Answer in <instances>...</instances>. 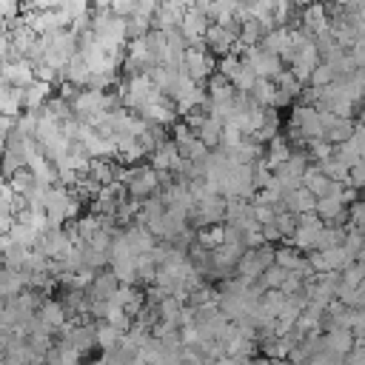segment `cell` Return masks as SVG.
Segmentation results:
<instances>
[{
	"label": "cell",
	"mask_w": 365,
	"mask_h": 365,
	"mask_svg": "<svg viewBox=\"0 0 365 365\" xmlns=\"http://www.w3.org/2000/svg\"><path fill=\"white\" fill-rule=\"evenodd\" d=\"M0 77H3V83L11 86V88H26V86L34 80L31 63H29L26 57H23V60H3V63H0Z\"/></svg>",
	"instance_id": "3957f363"
},
{
	"label": "cell",
	"mask_w": 365,
	"mask_h": 365,
	"mask_svg": "<svg viewBox=\"0 0 365 365\" xmlns=\"http://www.w3.org/2000/svg\"><path fill=\"white\" fill-rule=\"evenodd\" d=\"M128 365H145V362H143V359H140V356H134V359H131V362H128Z\"/></svg>",
	"instance_id": "ab89813d"
},
{
	"label": "cell",
	"mask_w": 365,
	"mask_h": 365,
	"mask_svg": "<svg viewBox=\"0 0 365 365\" xmlns=\"http://www.w3.org/2000/svg\"><path fill=\"white\" fill-rule=\"evenodd\" d=\"M254 80H257V77L251 74V68L240 63V71L231 77V88H234V94H248L251 86H254Z\"/></svg>",
	"instance_id": "4316f807"
},
{
	"label": "cell",
	"mask_w": 365,
	"mask_h": 365,
	"mask_svg": "<svg viewBox=\"0 0 365 365\" xmlns=\"http://www.w3.org/2000/svg\"><path fill=\"white\" fill-rule=\"evenodd\" d=\"M148 157H151V160H148V168H154V171H168L171 163L177 160V145L165 137L163 143H157V148H154Z\"/></svg>",
	"instance_id": "9c48e42d"
},
{
	"label": "cell",
	"mask_w": 365,
	"mask_h": 365,
	"mask_svg": "<svg viewBox=\"0 0 365 365\" xmlns=\"http://www.w3.org/2000/svg\"><path fill=\"white\" fill-rule=\"evenodd\" d=\"M220 131H222V123L214 120V117H208V120L202 123V128L197 131V140H200L208 151H214V148H220Z\"/></svg>",
	"instance_id": "9a60e30c"
},
{
	"label": "cell",
	"mask_w": 365,
	"mask_h": 365,
	"mask_svg": "<svg viewBox=\"0 0 365 365\" xmlns=\"http://www.w3.org/2000/svg\"><path fill=\"white\" fill-rule=\"evenodd\" d=\"M345 240V228H336V225H322V231L317 234V245L314 251H328V248H339Z\"/></svg>",
	"instance_id": "5bb4252c"
},
{
	"label": "cell",
	"mask_w": 365,
	"mask_h": 365,
	"mask_svg": "<svg viewBox=\"0 0 365 365\" xmlns=\"http://www.w3.org/2000/svg\"><path fill=\"white\" fill-rule=\"evenodd\" d=\"M362 279H365V262H362V259H354V262H348V265L339 271V282H342L345 288H359Z\"/></svg>",
	"instance_id": "2e32d148"
},
{
	"label": "cell",
	"mask_w": 365,
	"mask_h": 365,
	"mask_svg": "<svg viewBox=\"0 0 365 365\" xmlns=\"http://www.w3.org/2000/svg\"><path fill=\"white\" fill-rule=\"evenodd\" d=\"M351 134H354V120H336V125L325 131V143L339 145V143H345Z\"/></svg>",
	"instance_id": "d4e9b609"
},
{
	"label": "cell",
	"mask_w": 365,
	"mask_h": 365,
	"mask_svg": "<svg viewBox=\"0 0 365 365\" xmlns=\"http://www.w3.org/2000/svg\"><path fill=\"white\" fill-rule=\"evenodd\" d=\"M6 182H9V188H11V194H14V197H26V194L34 188V177L29 174V168L14 171V174H11Z\"/></svg>",
	"instance_id": "ac0fdd59"
},
{
	"label": "cell",
	"mask_w": 365,
	"mask_h": 365,
	"mask_svg": "<svg viewBox=\"0 0 365 365\" xmlns=\"http://www.w3.org/2000/svg\"><path fill=\"white\" fill-rule=\"evenodd\" d=\"M77 91H80L77 86H71L68 80H60V83H57V94H54V97H60L63 103H68V106H71V100L77 97Z\"/></svg>",
	"instance_id": "d590c367"
},
{
	"label": "cell",
	"mask_w": 365,
	"mask_h": 365,
	"mask_svg": "<svg viewBox=\"0 0 365 365\" xmlns=\"http://www.w3.org/2000/svg\"><path fill=\"white\" fill-rule=\"evenodd\" d=\"M322 348L331 351L334 356H345L351 348H354V336L348 328H331V331H322Z\"/></svg>",
	"instance_id": "8992f818"
},
{
	"label": "cell",
	"mask_w": 365,
	"mask_h": 365,
	"mask_svg": "<svg viewBox=\"0 0 365 365\" xmlns=\"http://www.w3.org/2000/svg\"><path fill=\"white\" fill-rule=\"evenodd\" d=\"M308 165H311L308 151H305V148H291V154H288L285 165H282V168H277V171H282V174H288V177L299 180V177L305 174V168H308Z\"/></svg>",
	"instance_id": "8fae6325"
},
{
	"label": "cell",
	"mask_w": 365,
	"mask_h": 365,
	"mask_svg": "<svg viewBox=\"0 0 365 365\" xmlns=\"http://www.w3.org/2000/svg\"><path fill=\"white\" fill-rule=\"evenodd\" d=\"M160 191V174L148 165H134L131 168V180L125 182V194L131 200H148Z\"/></svg>",
	"instance_id": "6da1fadb"
},
{
	"label": "cell",
	"mask_w": 365,
	"mask_h": 365,
	"mask_svg": "<svg viewBox=\"0 0 365 365\" xmlns=\"http://www.w3.org/2000/svg\"><path fill=\"white\" fill-rule=\"evenodd\" d=\"M51 91H54V86L31 80V83L23 88V111H40V108L46 106V100L51 97Z\"/></svg>",
	"instance_id": "52a82bcc"
},
{
	"label": "cell",
	"mask_w": 365,
	"mask_h": 365,
	"mask_svg": "<svg viewBox=\"0 0 365 365\" xmlns=\"http://www.w3.org/2000/svg\"><path fill=\"white\" fill-rule=\"evenodd\" d=\"M274 228L279 231L282 240H288V237L297 231V217H294L291 211H277V214H274Z\"/></svg>",
	"instance_id": "83f0119b"
},
{
	"label": "cell",
	"mask_w": 365,
	"mask_h": 365,
	"mask_svg": "<svg viewBox=\"0 0 365 365\" xmlns=\"http://www.w3.org/2000/svg\"><path fill=\"white\" fill-rule=\"evenodd\" d=\"M74 231H77L80 245H88V242L100 234V217H97V214H80V217L74 220Z\"/></svg>",
	"instance_id": "7c38bea8"
},
{
	"label": "cell",
	"mask_w": 365,
	"mask_h": 365,
	"mask_svg": "<svg viewBox=\"0 0 365 365\" xmlns=\"http://www.w3.org/2000/svg\"><path fill=\"white\" fill-rule=\"evenodd\" d=\"M299 185H302V188H305V191H308L314 200H319V197H325V194H328L331 180H328V177H325V174H322V171H319V168L311 163V165L305 168V174L299 177Z\"/></svg>",
	"instance_id": "ba28073f"
},
{
	"label": "cell",
	"mask_w": 365,
	"mask_h": 365,
	"mask_svg": "<svg viewBox=\"0 0 365 365\" xmlns=\"http://www.w3.org/2000/svg\"><path fill=\"white\" fill-rule=\"evenodd\" d=\"M120 339H123V334L117 328H111L106 322H94V345L103 348V354H111L120 345Z\"/></svg>",
	"instance_id": "30bf717a"
},
{
	"label": "cell",
	"mask_w": 365,
	"mask_h": 365,
	"mask_svg": "<svg viewBox=\"0 0 365 365\" xmlns=\"http://www.w3.org/2000/svg\"><path fill=\"white\" fill-rule=\"evenodd\" d=\"M208 17H202L200 11H194L191 9V3H188V11L182 14V20H180V34H182V40H185V46H205L202 43V37H205V29H208Z\"/></svg>",
	"instance_id": "7a4b0ae2"
},
{
	"label": "cell",
	"mask_w": 365,
	"mask_h": 365,
	"mask_svg": "<svg viewBox=\"0 0 365 365\" xmlns=\"http://www.w3.org/2000/svg\"><path fill=\"white\" fill-rule=\"evenodd\" d=\"M37 237L40 234L29 222H11V228H9V240L14 245H20V248H34L37 245Z\"/></svg>",
	"instance_id": "4fadbf2b"
},
{
	"label": "cell",
	"mask_w": 365,
	"mask_h": 365,
	"mask_svg": "<svg viewBox=\"0 0 365 365\" xmlns=\"http://www.w3.org/2000/svg\"><path fill=\"white\" fill-rule=\"evenodd\" d=\"M88 177H91L97 185H111V182H114L111 160H91V163H88Z\"/></svg>",
	"instance_id": "e0dca14e"
},
{
	"label": "cell",
	"mask_w": 365,
	"mask_h": 365,
	"mask_svg": "<svg viewBox=\"0 0 365 365\" xmlns=\"http://www.w3.org/2000/svg\"><path fill=\"white\" fill-rule=\"evenodd\" d=\"M345 185H351V188H356V191L365 185V165H362V163H356V165L348 168V180H345Z\"/></svg>",
	"instance_id": "d6a6232c"
},
{
	"label": "cell",
	"mask_w": 365,
	"mask_h": 365,
	"mask_svg": "<svg viewBox=\"0 0 365 365\" xmlns=\"http://www.w3.org/2000/svg\"><path fill=\"white\" fill-rule=\"evenodd\" d=\"M285 294L282 291H262V297H259V308L262 311H268L274 319H277V314L282 311V305H285Z\"/></svg>",
	"instance_id": "484cf974"
},
{
	"label": "cell",
	"mask_w": 365,
	"mask_h": 365,
	"mask_svg": "<svg viewBox=\"0 0 365 365\" xmlns=\"http://www.w3.org/2000/svg\"><path fill=\"white\" fill-rule=\"evenodd\" d=\"M46 40H48V51L60 54L63 60L77 57V34L71 29H57V31L46 34Z\"/></svg>",
	"instance_id": "277c9868"
},
{
	"label": "cell",
	"mask_w": 365,
	"mask_h": 365,
	"mask_svg": "<svg viewBox=\"0 0 365 365\" xmlns=\"http://www.w3.org/2000/svg\"><path fill=\"white\" fill-rule=\"evenodd\" d=\"M134 297V288H128V285H117V291L111 294V299L108 302H114L117 308H125V302Z\"/></svg>",
	"instance_id": "8d00e7d4"
},
{
	"label": "cell",
	"mask_w": 365,
	"mask_h": 365,
	"mask_svg": "<svg viewBox=\"0 0 365 365\" xmlns=\"http://www.w3.org/2000/svg\"><path fill=\"white\" fill-rule=\"evenodd\" d=\"M271 94H274V83H271V80H254V86H251V91H248L251 103H254V106H262V108H268Z\"/></svg>",
	"instance_id": "603a6c76"
},
{
	"label": "cell",
	"mask_w": 365,
	"mask_h": 365,
	"mask_svg": "<svg viewBox=\"0 0 365 365\" xmlns=\"http://www.w3.org/2000/svg\"><path fill=\"white\" fill-rule=\"evenodd\" d=\"M285 274L288 271H282L279 265H268L262 274H259V279H257V285L262 288V291H279V285H282V279H285Z\"/></svg>",
	"instance_id": "44dd1931"
},
{
	"label": "cell",
	"mask_w": 365,
	"mask_h": 365,
	"mask_svg": "<svg viewBox=\"0 0 365 365\" xmlns=\"http://www.w3.org/2000/svg\"><path fill=\"white\" fill-rule=\"evenodd\" d=\"M288 106H294V100H291L288 94H282V91H277V88H274V94H271V103H268V108L279 111V108H288Z\"/></svg>",
	"instance_id": "74e56055"
},
{
	"label": "cell",
	"mask_w": 365,
	"mask_h": 365,
	"mask_svg": "<svg viewBox=\"0 0 365 365\" xmlns=\"http://www.w3.org/2000/svg\"><path fill=\"white\" fill-rule=\"evenodd\" d=\"M328 83H334V74H331V68H328L325 63H319V66L311 71V77H308V86H311V88H325Z\"/></svg>",
	"instance_id": "1f68e13d"
},
{
	"label": "cell",
	"mask_w": 365,
	"mask_h": 365,
	"mask_svg": "<svg viewBox=\"0 0 365 365\" xmlns=\"http://www.w3.org/2000/svg\"><path fill=\"white\" fill-rule=\"evenodd\" d=\"M194 137H197V134H194L188 125H182V123L177 120V123L171 125V137H168V140H171V143L177 145V151H180V148H185V145H188Z\"/></svg>",
	"instance_id": "f546056e"
},
{
	"label": "cell",
	"mask_w": 365,
	"mask_h": 365,
	"mask_svg": "<svg viewBox=\"0 0 365 365\" xmlns=\"http://www.w3.org/2000/svg\"><path fill=\"white\" fill-rule=\"evenodd\" d=\"M299 251L297 248H291V245H277L274 248V265H279L282 271H294L297 268V262H299Z\"/></svg>",
	"instance_id": "ffe728a7"
},
{
	"label": "cell",
	"mask_w": 365,
	"mask_h": 365,
	"mask_svg": "<svg viewBox=\"0 0 365 365\" xmlns=\"http://www.w3.org/2000/svg\"><path fill=\"white\" fill-rule=\"evenodd\" d=\"M9 60V34H0V63Z\"/></svg>",
	"instance_id": "f35d334b"
},
{
	"label": "cell",
	"mask_w": 365,
	"mask_h": 365,
	"mask_svg": "<svg viewBox=\"0 0 365 365\" xmlns=\"http://www.w3.org/2000/svg\"><path fill=\"white\" fill-rule=\"evenodd\" d=\"M279 291L285 294V297H294V294H302V279L297 277V274H285V279H282V285H279Z\"/></svg>",
	"instance_id": "e575fe53"
},
{
	"label": "cell",
	"mask_w": 365,
	"mask_h": 365,
	"mask_svg": "<svg viewBox=\"0 0 365 365\" xmlns=\"http://www.w3.org/2000/svg\"><path fill=\"white\" fill-rule=\"evenodd\" d=\"M251 220L257 225H268V222H274V208L271 205H251Z\"/></svg>",
	"instance_id": "836d02e7"
},
{
	"label": "cell",
	"mask_w": 365,
	"mask_h": 365,
	"mask_svg": "<svg viewBox=\"0 0 365 365\" xmlns=\"http://www.w3.org/2000/svg\"><path fill=\"white\" fill-rule=\"evenodd\" d=\"M34 128H37V114L34 111H23L17 120H14V134L20 137H34Z\"/></svg>",
	"instance_id": "f1b7e54d"
},
{
	"label": "cell",
	"mask_w": 365,
	"mask_h": 365,
	"mask_svg": "<svg viewBox=\"0 0 365 365\" xmlns=\"http://www.w3.org/2000/svg\"><path fill=\"white\" fill-rule=\"evenodd\" d=\"M148 31H151V20L148 17H140V14L125 17V43L137 40V37H145Z\"/></svg>",
	"instance_id": "7402d4cb"
},
{
	"label": "cell",
	"mask_w": 365,
	"mask_h": 365,
	"mask_svg": "<svg viewBox=\"0 0 365 365\" xmlns=\"http://www.w3.org/2000/svg\"><path fill=\"white\" fill-rule=\"evenodd\" d=\"M114 291H117V279H114V274L108 268H103V271L94 274L91 285L86 288V297L88 299H100V302H108Z\"/></svg>",
	"instance_id": "5b68a950"
},
{
	"label": "cell",
	"mask_w": 365,
	"mask_h": 365,
	"mask_svg": "<svg viewBox=\"0 0 365 365\" xmlns=\"http://www.w3.org/2000/svg\"><path fill=\"white\" fill-rule=\"evenodd\" d=\"M259 37H262V29H259V23H257V20H251V17H248V20H242V23H240V34H237V40H240L242 46H248V48H251V46H257V43H259Z\"/></svg>",
	"instance_id": "cb8c5ba5"
},
{
	"label": "cell",
	"mask_w": 365,
	"mask_h": 365,
	"mask_svg": "<svg viewBox=\"0 0 365 365\" xmlns=\"http://www.w3.org/2000/svg\"><path fill=\"white\" fill-rule=\"evenodd\" d=\"M274 88H277V91H282V94H288L291 100H297V97H299V91H302V86L297 83V77H294L288 68H282V71L274 77Z\"/></svg>",
	"instance_id": "d6986e66"
},
{
	"label": "cell",
	"mask_w": 365,
	"mask_h": 365,
	"mask_svg": "<svg viewBox=\"0 0 365 365\" xmlns=\"http://www.w3.org/2000/svg\"><path fill=\"white\" fill-rule=\"evenodd\" d=\"M208 120V114H205V108L202 106H194V108H188L185 114H182V125H188L194 134L202 128V123Z\"/></svg>",
	"instance_id": "4dcf8cb0"
}]
</instances>
